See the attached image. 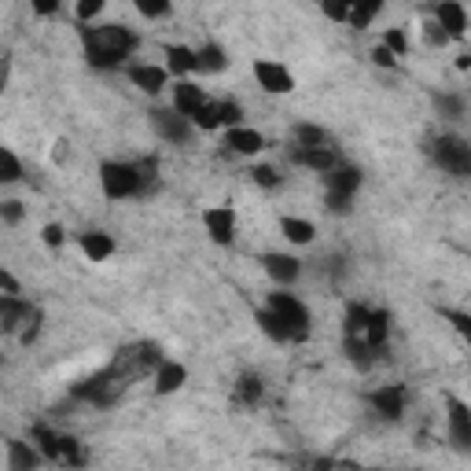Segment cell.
I'll list each match as a JSON object with an SVG mask.
<instances>
[{"label": "cell", "instance_id": "obj_22", "mask_svg": "<svg viewBox=\"0 0 471 471\" xmlns=\"http://www.w3.org/2000/svg\"><path fill=\"white\" fill-rule=\"evenodd\" d=\"M280 236L288 244H295V247H309L313 240H317V228H313V221H306V218H280Z\"/></svg>", "mask_w": 471, "mask_h": 471}, {"label": "cell", "instance_id": "obj_44", "mask_svg": "<svg viewBox=\"0 0 471 471\" xmlns=\"http://www.w3.org/2000/svg\"><path fill=\"white\" fill-rule=\"evenodd\" d=\"M467 67H471V56H467V52H460V56H457V70H467Z\"/></svg>", "mask_w": 471, "mask_h": 471}, {"label": "cell", "instance_id": "obj_31", "mask_svg": "<svg viewBox=\"0 0 471 471\" xmlns=\"http://www.w3.org/2000/svg\"><path fill=\"white\" fill-rule=\"evenodd\" d=\"M258 328H262L272 342H291V339H288V332H284V324H280L277 317H272L269 309H258Z\"/></svg>", "mask_w": 471, "mask_h": 471}, {"label": "cell", "instance_id": "obj_4", "mask_svg": "<svg viewBox=\"0 0 471 471\" xmlns=\"http://www.w3.org/2000/svg\"><path fill=\"white\" fill-rule=\"evenodd\" d=\"M144 173L133 166V163H103L100 166V188H103V195L111 203H118V200H133V195H140L144 191Z\"/></svg>", "mask_w": 471, "mask_h": 471}, {"label": "cell", "instance_id": "obj_23", "mask_svg": "<svg viewBox=\"0 0 471 471\" xmlns=\"http://www.w3.org/2000/svg\"><path fill=\"white\" fill-rule=\"evenodd\" d=\"M295 147H332V133L324 126H313V122H298L291 129Z\"/></svg>", "mask_w": 471, "mask_h": 471}, {"label": "cell", "instance_id": "obj_30", "mask_svg": "<svg viewBox=\"0 0 471 471\" xmlns=\"http://www.w3.org/2000/svg\"><path fill=\"white\" fill-rule=\"evenodd\" d=\"M390 56H395V59H402L405 52H409V37H405V30L402 26H390V30H383V41H379Z\"/></svg>", "mask_w": 471, "mask_h": 471}, {"label": "cell", "instance_id": "obj_32", "mask_svg": "<svg viewBox=\"0 0 471 471\" xmlns=\"http://www.w3.org/2000/svg\"><path fill=\"white\" fill-rule=\"evenodd\" d=\"M191 129H207V133H214V129H221V122H218V100H210L200 114L191 118Z\"/></svg>", "mask_w": 471, "mask_h": 471}, {"label": "cell", "instance_id": "obj_39", "mask_svg": "<svg viewBox=\"0 0 471 471\" xmlns=\"http://www.w3.org/2000/svg\"><path fill=\"white\" fill-rule=\"evenodd\" d=\"M439 107H442L449 118H460V114H464V100H460V96H442Z\"/></svg>", "mask_w": 471, "mask_h": 471}, {"label": "cell", "instance_id": "obj_36", "mask_svg": "<svg viewBox=\"0 0 471 471\" xmlns=\"http://www.w3.org/2000/svg\"><path fill=\"white\" fill-rule=\"evenodd\" d=\"M251 177H254V184H258V188H277V184H280V173L272 170V166H254V173H251Z\"/></svg>", "mask_w": 471, "mask_h": 471}, {"label": "cell", "instance_id": "obj_9", "mask_svg": "<svg viewBox=\"0 0 471 471\" xmlns=\"http://www.w3.org/2000/svg\"><path fill=\"white\" fill-rule=\"evenodd\" d=\"M126 74H129L133 89H140L144 96H159V93L170 85V74H166V67H159V63H129Z\"/></svg>", "mask_w": 471, "mask_h": 471}, {"label": "cell", "instance_id": "obj_8", "mask_svg": "<svg viewBox=\"0 0 471 471\" xmlns=\"http://www.w3.org/2000/svg\"><path fill=\"white\" fill-rule=\"evenodd\" d=\"M372 409L383 416V420H402L405 416V405H409V390L402 383H383L369 395Z\"/></svg>", "mask_w": 471, "mask_h": 471}, {"label": "cell", "instance_id": "obj_17", "mask_svg": "<svg viewBox=\"0 0 471 471\" xmlns=\"http://www.w3.org/2000/svg\"><path fill=\"white\" fill-rule=\"evenodd\" d=\"M8 471H37L45 464V457L37 453V446L33 442H26V439H8Z\"/></svg>", "mask_w": 471, "mask_h": 471}, {"label": "cell", "instance_id": "obj_33", "mask_svg": "<svg viewBox=\"0 0 471 471\" xmlns=\"http://www.w3.org/2000/svg\"><path fill=\"white\" fill-rule=\"evenodd\" d=\"M137 12L144 19H166L173 15V4H166V0H137Z\"/></svg>", "mask_w": 471, "mask_h": 471}, {"label": "cell", "instance_id": "obj_25", "mask_svg": "<svg viewBox=\"0 0 471 471\" xmlns=\"http://www.w3.org/2000/svg\"><path fill=\"white\" fill-rule=\"evenodd\" d=\"M22 181V163H19V155L12 147L0 144V188H8V184H19Z\"/></svg>", "mask_w": 471, "mask_h": 471}, {"label": "cell", "instance_id": "obj_42", "mask_svg": "<svg viewBox=\"0 0 471 471\" xmlns=\"http://www.w3.org/2000/svg\"><path fill=\"white\" fill-rule=\"evenodd\" d=\"M324 15H328V19H335V22H346L350 4H332V8H324Z\"/></svg>", "mask_w": 471, "mask_h": 471}, {"label": "cell", "instance_id": "obj_35", "mask_svg": "<svg viewBox=\"0 0 471 471\" xmlns=\"http://www.w3.org/2000/svg\"><path fill=\"white\" fill-rule=\"evenodd\" d=\"M41 240H45V247H63L67 244V232H63V225H56V221H49L45 228H41Z\"/></svg>", "mask_w": 471, "mask_h": 471}, {"label": "cell", "instance_id": "obj_38", "mask_svg": "<svg viewBox=\"0 0 471 471\" xmlns=\"http://www.w3.org/2000/svg\"><path fill=\"white\" fill-rule=\"evenodd\" d=\"M0 295H22V284L12 277L4 265H0Z\"/></svg>", "mask_w": 471, "mask_h": 471}, {"label": "cell", "instance_id": "obj_10", "mask_svg": "<svg viewBox=\"0 0 471 471\" xmlns=\"http://www.w3.org/2000/svg\"><path fill=\"white\" fill-rule=\"evenodd\" d=\"M203 225H207V236H210L218 247H228V244L236 240V210H232L228 203L210 207V210L203 214Z\"/></svg>", "mask_w": 471, "mask_h": 471}, {"label": "cell", "instance_id": "obj_43", "mask_svg": "<svg viewBox=\"0 0 471 471\" xmlns=\"http://www.w3.org/2000/svg\"><path fill=\"white\" fill-rule=\"evenodd\" d=\"M427 41H431V45H446V33H442L435 22H427Z\"/></svg>", "mask_w": 471, "mask_h": 471}, {"label": "cell", "instance_id": "obj_28", "mask_svg": "<svg viewBox=\"0 0 471 471\" xmlns=\"http://www.w3.org/2000/svg\"><path fill=\"white\" fill-rule=\"evenodd\" d=\"M383 12V4L376 0V4H350V15H346V22L353 26V30H369L372 22H376V15Z\"/></svg>", "mask_w": 471, "mask_h": 471}, {"label": "cell", "instance_id": "obj_7", "mask_svg": "<svg viewBox=\"0 0 471 471\" xmlns=\"http://www.w3.org/2000/svg\"><path fill=\"white\" fill-rule=\"evenodd\" d=\"M254 82L272 96H284L295 89V74L277 59H254Z\"/></svg>", "mask_w": 471, "mask_h": 471}, {"label": "cell", "instance_id": "obj_20", "mask_svg": "<svg viewBox=\"0 0 471 471\" xmlns=\"http://www.w3.org/2000/svg\"><path fill=\"white\" fill-rule=\"evenodd\" d=\"M163 56H166V74H173L177 82H184L188 74H195V49H188V45H166Z\"/></svg>", "mask_w": 471, "mask_h": 471}, {"label": "cell", "instance_id": "obj_15", "mask_svg": "<svg viewBox=\"0 0 471 471\" xmlns=\"http://www.w3.org/2000/svg\"><path fill=\"white\" fill-rule=\"evenodd\" d=\"M151 122H155V129H159V137L166 144H181L184 147L191 140V122H188V118H181V114H173V111H155Z\"/></svg>", "mask_w": 471, "mask_h": 471}, {"label": "cell", "instance_id": "obj_24", "mask_svg": "<svg viewBox=\"0 0 471 471\" xmlns=\"http://www.w3.org/2000/svg\"><path fill=\"white\" fill-rule=\"evenodd\" d=\"M228 67V56L221 45H203V49H195V70L200 74H221Z\"/></svg>", "mask_w": 471, "mask_h": 471}, {"label": "cell", "instance_id": "obj_41", "mask_svg": "<svg viewBox=\"0 0 471 471\" xmlns=\"http://www.w3.org/2000/svg\"><path fill=\"white\" fill-rule=\"evenodd\" d=\"M372 63H376V67H387V70H390V67H398V59L390 56L383 45H376V49H372Z\"/></svg>", "mask_w": 471, "mask_h": 471}, {"label": "cell", "instance_id": "obj_26", "mask_svg": "<svg viewBox=\"0 0 471 471\" xmlns=\"http://www.w3.org/2000/svg\"><path fill=\"white\" fill-rule=\"evenodd\" d=\"M369 317H372V309L369 306H350L346 309V339H361L365 335V328H369Z\"/></svg>", "mask_w": 471, "mask_h": 471}, {"label": "cell", "instance_id": "obj_27", "mask_svg": "<svg viewBox=\"0 0 471 471\" xmlns=\"http://www.w3.org/2000/svg\"><path fill=\"white\" fill-rule=\"evenodd\" d=\"M236 398H240L244 405H258L265 398V383L258 376H244L240 383H236Z\"/></svg>", "mask_w": 471, "mask_h": 471}, {"label": "cell", "instance_id": "obj_40", "mask_svg": "<svg viewBox=\"0 0 471 471\" xmlns=\"http://www.w3.org/2000/svg\"><path fill=\"white\" fill-rule=\"evenodd\" d=\"M33 15H41V19L59 15V0H37V4H33Z\"/></svg>", "mask_w": 471, "mask_h": 471}, {"label": "cell", "instance_id": "obj_29", "mask_svg": "<svg viewBox=\"0 0 471 471\" xmlns=\"http://www.w3.org/2000/svg\"><path fill=\"white\" fill-rule=\"evenodd\" d=\"M218 122H221V129L244 126V103L240 100H218Z\"/></svg>", "mask_w": 471, "mask_h": 471}, {"label": "cell", "instance_id": "obj_19", "mask_svg": "<svg viewBox=\"0 0 471 471\" xmlns=\"http://www.w3.org/2000/svg\"><path fill=\"white\" fill-rule=\"evenodd\" d=\"M449 439L460 449L471 446V413H467V405L460 398H449Z\"/></svg>", "mask_w": 471, "mask_h": 471}, {"label": "cell", "instance_id": "obj_21", "mask_svg": "<svg viewBox=\"0 0 471 471\" xmlns=\"http://www.w3.org/2000/svg\"><path fill=\"white\" fill-rule=\"evenodd\" d=\"M82 254H85L89 262H107V258L114 254V236L103 232V228L85 232V236H82Z\"/></svg>", "mask_w": 471, "mask_h": 471}, {"label": "cell", "instance_id": "obj_3", "mask_svg": "<svg viewBox=\"0 0 471 471\" xmlns=\"http://www.w3.org/2000/svg\"><path fill=\"white\" fill-rule=\"evenodd\" d=\"M30 442L37 446V453H41L45 460H52V464L77 467V464L85 460V457H82V446H77V439L63 435V431H52V427H45V423H37V427H33Z\"/></svg>", "mask_w": 471, "mask_h": 471}, {"label": "cell", "instance_id": "obj_11", "mask_svg": "<svg viewBox=\"0 0 471 471\" xmlns=\"http://www.w3.org/2000/svg\"><path fill=\"white\" fill-rule=\"evenodd\" d=\"M207 103H210V96H207L203 85H195V82H177V85H173V107H170V111L181 114V118H188V122H191V118L200 114Z\"/></svg>", "mask_w": 471, "mask_h": 471}, {"label": "cell", "instance_id": "obj_34", "mask_svg": "<svg viewBox=\"0 0 471 471\" xmlns=\"http://www.w3.org/2000/svg\"><path fill=\"white\" fill-rule=\"evenodd\" d=\"M22 218H26V207L19 200H4V203H0V221H4V225H19Z\"/></svg>", "mask_w": 471, "mask_h": 471}, {"label": "cell", "instance_id": "obj_16", "mask_svg": "<svg viewBox=\"0 0 471 471\" xmlns=\"http://www.w3.org/2000/svg\"><path fill=\"white\" fill-rule=\"evenodd\" d=\"M225 147L232 155H262L265 151V137L251 126H236V129H225Z\"/></svg>", "mask_w": 471, "mask_h": 471}, {"label": "cell", "instance_id": "obj_14", "mask_svg": "<svg viewBox=\"0 0 471 471\" xmlns=\"http://www.w3.org/2000/svg\"><path fill=\"white\" fill-rule=\"evenodd\" d=\"M291 163L302 166V170H313V173H332L339 166L335 159V147H291Z\"/></svg>", "mask_w": 471, "mask_h": 471}, {"label": "cell", "instance_id": "obj_6", "mask_svg": "<svg viewBox=\"0 0 471 471\" xmlns=\"http://www.w3.org/2000/svg\"><path fill=\"white\" fill-rule=\"evenodd\" d=\"M358 188H361V170H353V166H335L332 173H324V203H328V210H335V214L350 210V203L358 200Z\"/></svg>", "mask_w": 471, "mask_h": 471}, {"label": "cell", "instance_id": "obj_37", "mask_svg": "<svg viewBox=\"0 0 471 471\" xmlns=\"http://www.w3.org/2000/svg\"><path fill=\"white\" fill-rule=\"evenodd\" d=\"M100 12H103V0H82V4L74 8V15L82 19V22H93V19L100 15Z\"/></svg>", "mask_w": 471, "mask_h": 471}, {"label": "cell", "instance_id": "obj_18", "mask_svg": "<svg viewBox=\"0 0 471 471\" xmlns=\"http://www.w3.org/2000/svg\"><path fill=\"white\" fill-rule=\"evenodd\" d=\"M188 383V369L181 361H159V369H155V395H177V390Z\"/></svg>", "mask_w": 471, "mask_h": 471}, {"label": "cell", "instance_id": "obj_1", "mask_svg": "<svg viewBox=\"0 0 471 471\" xmlns=\"http://www.w3.org/2000/svg\"><path fill=\"white\" fill-rule=\"evenodd\" d=\"M140 45V37L133 33V26L126 22H107V26H85L82 30V49L89 67L96 70H114L122 67Z\"/></svg>", "mask_w": 471, "mask_h": 471}, {"label": "cell", "instance_id": "obj_2", "mask_svg": "<svg viewBox=\"0 0 471 471\" xmlns=\"http://www.w3.org/2000/svg\"><path fill=\"white\" fill-rule=\"evenodd\" d=\"M265 309H269L272 317H277V321L284 324V332H288V339H291V342L309 339V324H313V317H309V306H306L298 295H291V291L277 288V291H269Z\"/></svg>", "mask_w": 471, "mask_h": 471}, {"label": "cell", "instance_id": "obj_12", "mask_svg": "<svg viewBox=\"0 0 471 471\" xmlns=\"http://www.w3.org/2000/svg\"><path fill=\"white\" fill-rule=\"evenodd\" d=\"M435 26L446 33V41H460L467 33V8L457 4V0H442L435 8Z\"/></svg>", "mask_w": 471, "mask_h": 471}, {"label": "cell", "instance_id": "obj_13", "mask_svg": "<svg viewBox=\"0 0 471 471\" xmlns=\"http://www.w3.org/2000/svg\"><path fill=\"white\" fill-rule=\"evenodd\" d=\"M262 265H265V277H269V280H277L280 288H288V284H295V280L302 277V262H298L295 254L269 251V254L262 258Z\"/></svg>", "mask_w": 471, "mask_h": 471}, {"label": "cell", "instance_id": "obj_5", "mask_svg": "<svg viewBox=\"0 0 471 471\" xmlns=\"http://www.w3.org/2000/svg\"><path fill=\"white\" fill-rule=\"evenodd\" d=\"M431 159L453 177H467L471 173V144L457 133H442L439 140H431Z\"/></svg>", "mask_w": 471, "mask_h": 471}]
</instances>
